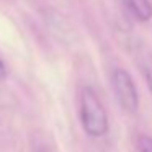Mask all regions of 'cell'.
Wrapping results in <instances>:
<instances>
[{
    "mask_svg": "<svg viewBox=\"0 0 152 152\" xmlns=\"http://www.w3.org/2000/svg\"><path fill=\"white\" fill-rule=\"evenodd\" d=\"M80 123L90 137H102L108 132V115L100 96L90 87L80 92Z\"/></svg>",
    "mask_w": 152,
    "mask_h": 152,
    "instance_id": "cell-1",
    "label": "cell"
},
{
    "mask_svg": "<svg viewBox=\"0 0 152 152\" xmlns=\"http://www.w3.org/2000/svg\"><path fill=\"white\" fill-rule=\"evenodd\" d=\"M111 85L119 106L128 113H136L139 108V96L131 74L124 69H115L111 74Z\"/></svg>",
    "mask_w": 152,
    "mask_h": 152,
    "instance_id": "cell-2",
    "label": "cell"
},
{
    "mask_svg": "<svg viewBox=\"0 0 152 152\" xmlns=\"http://www.w3.org/2000/svg\"><path fill=\"white\" fill-rule=\"evenodd\" d=\"M123 4L137 21H149L152 18V4L149 0H123Z\"/></svg>",
    "mask_w": 152,
    "mask_h": 152,
    "instance_id": "cell-3",
    "label": "cell"
},
{
    "mask_svg": "<svg viewBox=\"0 0 152 152\" xmlns=\"http://www.w3.org/2000/svg\"><path fill=\"white\" fill-rule=\"evenodd\" d=\"M136 149H137V152H152V137L145 134H139L136 137Z\"/></svg>",
    "mask_w": 152,
    "mask_h": 152,
    "instance_id": "cell-4",
    "label": "cell"
},
{
    "mask_svg": "<svg viewBox=\"0 0 152 152\" xmlns=\"http://www.w3.org/2000/svg\"><path fill=\"white\" fill-rule=\"evenodd\" d=\"M144 77H145V80H147L149 90H151V93H152V66L144 67Z\"/></svg>",
    "mask_w": 152,
    "mask_h": 152,
    "instance_id": "cell-5",
    "label": "cell"
},
{
    "mask_svg": "<svg viewBox=\"0 0 152 152\" xmlns=\"http://www.w3.org/2000/svg\"><path fill=\"white\" fill-rule=\"evenodd\" d=\"M7 75V67H5V64H4V61L0 59V80L4 79V77Z\"/></svg>",
    "mask_w": 152,
    "mask_h": 152,
    "instance_id": "cell-6",
    "label": "cell"
}]
</instances>
